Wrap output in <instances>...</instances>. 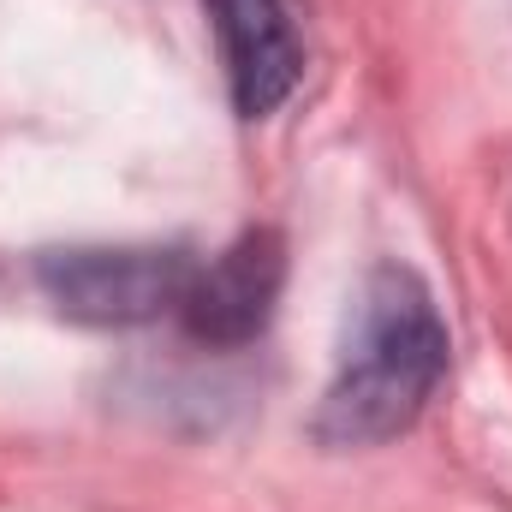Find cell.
Instances as JSON below:
<instances>
[{
    "instance_id": "1",
    "label": "cell",
    "mask_w": 512,
    "mask_h": 512,
    "mask_svg": "<svg viewBox=\"0 0 512 512\" xmlns=\"http://www.w3.org/2000/svg\"><path fill=\"white\" fill-rule=\"evenodd\" d=\"M453 334L441 322V304L429 280L405 262H382L364 274L346 328L334 382L316 405V441L322 447H382L405 435L435 387L447 376Z\"/></svg>"
},
{
    "instance_id": "4",
    "label": "cell",
    "mask_w": 512,
    "mask_h": 512,
    "mask_svg": "<svg viewBox=\"0 0 512 512\" xmlns=\"http://www.w3.org/2000/svg\"><path fill=\"white\" fill-rule=\"evenodd\" d=\"M280 286H286V239L274 227H251L239 233L221 256H209L191 286H185V334L197 346H215V352H239L268 334L274 322V304H280Z\"/></svg>"
},
{
    "instance_id": "3",
    "label": "cell",
    "mask_w": 512,
    "mask_h": 512,
    "mask_svg": "<svg viewBox=\"0 0 512 512\" xmlns=\"http://www.w3.org/2000/svg\"><path fill=\"white\" fill-rule=\"evenodd\" d=\"M209 30L227 60V90L245 120H268L310 66V6L304 0H203Z\"/></svg>"
},
{
    "instance_id": "2",
    "label": "cell",
    "mask_w": 512,
    "mask_h": 512,
    "mask_svg": "<svg viewBox=\"0 0 512 512\" xmlns=\"http://www.w3.org/2000/svg\"><path fill=\"white\" fill-rule=\"evenodd\" d=\"M197 262L179 245H66L36 256V286L66 322L143 328L185 304Z\"/></svg>"
}]
</instances>
